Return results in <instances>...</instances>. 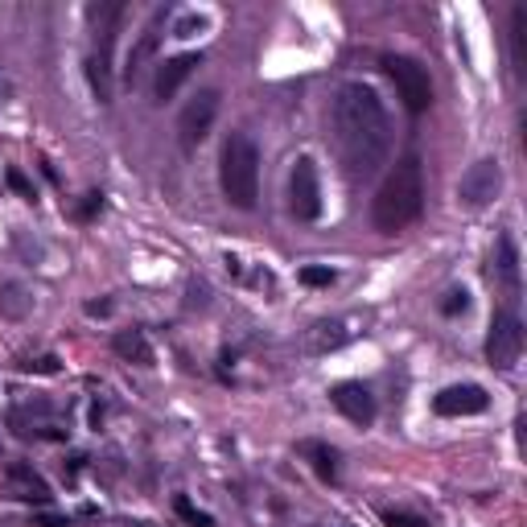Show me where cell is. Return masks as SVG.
I'll list each match as a JSON object with an SVG mask.
<instances>
[{
    "label": "cell",
    "mask_w": 527,
    "mask_h": 527,
    "mask_svg": "<svg viewBox=\"0 0 527 527\" xmlns=\"http://www.w3.org/2000/svg\"><path fill=\"white\" fill-rule=\"evenodd\" d=\"M384 523L387 527H429V519L412 515V511H384Z\"/></svg>",
    "instance_id": "d4e9b609"
},
{
    "label": "cell",
    "mask_w": 527,
    "mask_h": 527,
    "mask_svg": "<svg viewBox=\"0 0 527 527\" xmlns=\"http://www.w3.org/2000/svg\"><path fill=\"white\" fill-rule=\"evenodd\" d=\"M523 355V317H519V301H503L491 317V334H486V358L494 371H511Z\"/></svg>",
    "instance_id": "5b68a950"
},
{
    "label": "cell",
    "mask_w": 527,
    "mask_h": 527,
    "mask_svg": "<svg viewBox=\"0 0 527 527\" xmlns=\"http://www.w3.org/2000/svg\"><path fill=\"white\" fill-rule=\"evenodd\" d=\"M112 350H116L124 363H136V366H149L152 363V346L141 330H116L112 334Z\"/></svg>",
    "instance_id": "e0dca14e"
},
{
    "label": "cell",
    "mask_w": 527,
    "mask_h": 527,
    "mask_svg": "<svg viewBox=\"0 0 527 527\" xmlns=\"http://www.w3.org/2000/svg\"><path fill=\"white\" fill-rule=\"evenodd\" d=\"M5 483H9L13 499H25V503H50V486L37 478L34 470H29L25 462H13L9 470H5Z\"/></svg>",
    "instance_id": "2e32d148"
},
{
    "label": "cell",
    "mask_w": 527,
    "mask_h": 527,
    "mask_svg": "<svg viewBox=\"0 0 527 527\" xmlns=\"http://www.w3.org/2000/svg\"><path fill=\"white\" fill-rule=\"evenodd\" d=\"M301 457H309L313 473L322 483H338V454H334L326 441H301Z\"/></svg>",
    "instance_id": "ac0fdd59"
},
{
    "label": "cell",
    "mask_w": 527,
    "mask_h": 527,
    "mask_svg": "<svg viewBox=\"0 0 527 527\" xmlns=\"http://www.w3.org/2000/svg\"><path fill=\"white\" fill-rule=\"evenodd\" d=\"M355 326L358 317H334V322H317L309 330V350H317V355H326V350H338L342 342L355 338Z\"/></svg>",
    "instance_id": "9a60e30c"
},
{
    "label": "cell",
    "mask_w": 527,
    "mask_h": 527,
    "mask_svg": "<svg viewBox=\"0 0 527 527\" xmlns=\"http://www.w3.org/2000/svg\"><path fill=\"white\" fill-rule=\"evenodd\" d=\"M87 313H91V317H108V313H112V301H91Z\"/></svg>",
    "instance_id": "83f0119b"
},
{
    "label": "cell",
    "mask_w": 527,
    "mask_h": 527,
    "mask_svg": "<svg viewBox=\"0 0 527 527\" xmlns=\"http://www.w3.org/2000/svg\"><path fill=\"white\" fill-rule=\"evenodd\" d=\"M25 371H37V376H58V358L54 355H42V358H29Z\"/></svg>",
    "instance_id": "484cf974"
},
{
    "label": "cell",
    "mask_w": 527,
    "mask_h": 527,
    "mask_svg": "<svg viewBox=\"0 0 527 527\" xmlns=\"http://www.w3.org/2000/svg\"><path fill=\"white\" fill-rule=\"evenodd\" d=\"M194 66H202V54L165 58V63L157 66V83H152V95H157V103H170V99L181 91V83L194 74Z\"/></svg>",
    "instance_id": "4fadbf2b"
},
{
    "label": "cell",
    "mask_w": 527,
    "mask_h": 527,
    "mask_svg": "<svg viewBox=\"0 0 527 527\" xmlns=\"http://www.w3.org/2000/svg\"><path fill=\"white\" fill-rule=\"evenodd\" d=\"M494 280L503 288V301H519V248L511 235H499V248H494Z\"/></svg>",
    "instance_id": "5bb4252c"
},
{
    "label": "cell",
    "mask_w": 527,
    "mask_h": 527,
    "mask_svg": "<svg viewBox=\"0 0 527 527\" xmlns=\"http://www.w3.org/2000/svg\"><path fill=\"white\" fill-rule=\"evenodd\" d=\"M165 17H170V9H157V13H152V21L144 25V34L136 37V45L128 50V63H124V83H128V87H136V79H141L144 66H149L152 54H157V45H161V29H165Z\"/></svg>",
    "instance_id": "7c38bea8"
},
{
    "label": "cell",
    "mask_w": 527,
    "mask_h": 527,
    "mask_svg": "<svg viewBox=\"0 0 527 527\" xmlns=\"http://www.w3.org/2000/svg\"><path fill=\"white\" fill-rule=\"evenodd\" d=\"M173 511H178V515H181V519H186V523H190V527H215V519L206 515V511H198V507H194V503H190V499H186V494H178V499H173Z\"/></svg>",
    "instance_id": "44dd1931"
},
{
    "label": "cell",
    "mask_w": 527,
    "mask_h": 527,
    "mask_svg": "<svg viewBox=\"0 0 527 527\" xmlns=\"http://www.w3.org/2000/svg\"><path fill=\"white\" fill-rule=\"evenodd\" d=\"M511 45H515V66L527 71V5H515L511 13Z\"/></svg>",
    "instance_id": "d6986e66"
},
{
    "label": "cell",
    "mask_w": 527,
    "mask_h": 527,
    "mask_svg": "<svg viewBox=\"0 0 527 527\" xmlns=\"http://www.w3.org/2000/svg\"><path fill=\"white\" fill-rule=\"evenodd\" d=\"M334 144L342 170L355 181H371L392 157V116L371 83H342L334 95Z\"/></svg>",
    "instance_id": "6da1fadb"
},
{
    "label": "cell",
    "mask_w": 527,
    "mask_h": 527,
    "mask_svg": "<svg viewBox=\"0 0 527 527\" xmlns=\"http://www.w3.org/2000/svg\"><path fill=\"white\" fill-rule=\"evenodd\" d=\"M470 309V293L465 288H454V293H445V301H441V313L445 317H457V313Z\"/></svg>",
    "instance_id": "cb8c5ba5"
},
{
    "label": "cell",
    "mask_w": 527,
    "mask_h": 527,
    "mask_svg": "<svg viewBox=\"0 0 527 527\" xmlns=\"http://www.w3.org/2000/svg\"><path fill=\"white\" fill-rule=\"evenodd\" d=\"M420 210H425V165H420V152H404L384 178L379 194L371 198V223L376 231L395 235L416 223Z\"/></svg>",
    "instance_id": "7a4b0ae2"
},
{
    "label": "cell",
    "mask_w": 527,
    "mask_h": 527,
    "mask_svg": "<svg viewBox=\"0 0 527 527\" xmlns=\"http://www.w3.org/2000/svg\"><path fill=\"white\" fill-rule=\"evenodd\" d=\"M0 313H5V317H25V313H29L25 288H21V285H5V288H0Z\"/></svg>",
    "instance_id": "ffe728a7"
},
{
    "label": "cell",
    "mask_w": 527,
    "mask_h": 527,
    "mask_svg": "<svg viewBox=\"0 0 527 527\" xmlns=\"http://www.w3.org/2000/svg\"><path fill=\"white\" fill-rule=\"evenodd\" d=\"M219 186L235 210H256L259 202V149L248 132H231L219 157Z\"/></svg>",
    "instance_id": "3957f363"
},
{
    "label": "cell",
    "mask_w": 527,
    "mask_h": 527,
    "mask_svg": "<svg viewBox=\"0 0 527 527\" xmlns=\"http://www.w3.org/2000/svg\"><path fill=\"white\" fill-rule=\"evenodd\" d=\"M219 103H223L219 87H202L186 103V108H181V116H178V141H181V149H186V152H194L198 144L210 136V128H215V120H219Z\"/></svg>",
    "instance_id": "52a82bcc"
},
{
    "label": "cell",
    "mask_w": 527,
    "mask_h": 527,
    "mask_svg": "<svg viewBox=\"0 0 527 527\" xmlns=\"http://www.w3.org/2000/svg\"><path fill=\"white\" fill-rule=\"evenodd\" d=\"M384 74L395 83V91H400V99H404V108H408L412 116L429 112V103H433V79H429V71H425L416 58L387 54L384 58Z\"/></svg>",
    "instance_id": "8992f818"
},
{
    "label": "cell",
    "mask_w": 527,
    "mask_h": 527,
    "mask_svg": "<svg viewBox=\"0 0 527 527\" xmlns=\"http://www.w3.org/2000/svg\"><path fill=\"white\" fill-rule=\"evenodd\" d=\"M330 400L334 408L342 412V416L350 420V425H358V429H366V425H376V395L366 392L363 384H355V379H346V384H334L330 387Z\"/></svg>",
    "instance_id": "8fae6325"
},
{
    "label": "cell",
    "mask_w": 527,
    "mask_h": 527,
    "mask_svg": "<svg viewBox=\"0 0 527 527\" xmlns=\"http://www.w3.org/2000/svg\"><path fill=\"white\" fill-rule=\"evenodd\" d=\"M491 408V395L486 387L478 384H454V387H441L433 395V412L437 416H478V412Z\"/></svg>",
    "instance_id": "30bf717a"
},
{
    "label": "cell",
    "mask_w": 527,
    "mask_h": 527,
    "mask_svg": "<svg viewBox=\"0 0 527 527\" xmlns=\"http://www.w3.org/2000/svg\"><path fill=\"white\" fill-rule=\"evenodd\" d=\"M124 5H95L91 9V21H95V50L87 58V79L91 91L99 95V103H112L116 87H112V45H116V25L124 21Z\"/></svg>",
    "instance_id": "277c9868"
},
{
    "label": "cell",
    "mask_w": 527,
    "mask_h": 527,
    "mask_svg": "<svg viewBox=\"0 0 527 527\" xmlns=\"http://www.w3.org/2000/svg\"><path fill=\"white\" fill-rule=\"evenodd\" d=\"M9 186L17 190L21 198H29V202H34V186H29V178H25V173H21V170H9Z\"/></svg>",
    "instance_id": "4316f807"
},
{
    "label": "cell",
    "mask_w": 527,
    "mask_h": 527,
    "mask_svg": "<svg viewBox=\"0 0 527 527\" xmlns=\"http://www.w3.org/2000/svg\"><path fill=\"white\" fill-rule=\"evenodd\" d=\"M499 190H503V165L494 157H483V161H473L462 173V181H457V202L465 210H483V206H491L499 198Z\"/></svg>",
    "instance_id": "9c48e42d"
},
{
    "label": "cell",
    "mask_w": 527,
    "mask_h": 527,
    "mask_svg": "<svg viewBox=\"0 0 527 527\" xmlns=\"http://www.w3.org/2000/svg\"><path fill=\"white\" fill-rule=\"evenodd\" d=\"M334 280H338V272L322 268V264H309V268H301V285H309V288H330Z\"/></svg>",
    "instance_id": "603a6c76"
},
{
    "label": "cell",
    "mask_w": 527,
    "mask_h": 527,
    "mask_svg": "<svg viewBox=\"0 0 527 527\" xmlns=\"http://www.w3.org/2000/svg\"><path fill=\"white\" fill-rule=\"evenodd\" d=\"M288 210L297 223H313L322 215V181H317V165L313 157H297L293 173H288Z\"/></svg>",
    "instance_id": "ba28073f"
},
{
    "label": "cell",
    "mask_w": 527,
    "mask_h": 527,
    "mask_svg": "<svg viewBox=\"0 0 527 527\" xmlns=\"http://www.w3.org/2000/svg\"><path fill=\"white\" fill-rule=\"evenodd\" d=\"M13 95V87H9V79H0V103H5V99Z\"/></svg>",
    "instance_id": "f1b7e54d"
},
{
    "label": "cell",
    "mask_w": 527,
    "mask_h": 527,
    "mask_svg": "<svg viewBox=\"0 0 527 527\" xmlns=\"http://www.w3.org/2000/svg\"><path fill=\"white\" fill-rule=\"evenodd\" d=\"M206 25H210L206 13H181V17L173 21V37H194V34H202Z\"/></svg>",
    "instance_id": "7402d4cb"
}]
</instances>
